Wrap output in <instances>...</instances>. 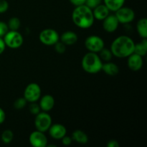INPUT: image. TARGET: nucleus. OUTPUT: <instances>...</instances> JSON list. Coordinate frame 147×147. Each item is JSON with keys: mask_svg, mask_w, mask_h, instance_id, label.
I'll return each mask as SVG.
<instances>
[{"mask_svg": "<svg viewBox=\"0 0 147 147\" xmlns=\"http://www.w3.org/2000/svg\"><path fill=\"white\" fill-rule=\"evenodd\" d=\"M134 42L126 35H121L115 39L111 46V51L113 55L119 58L129 57L134 53Z\"/></svg>", "mask_w": 147, "mask_h": 147, "instance_id": "nucleus-1", "label": "nucleus"}, {"mask_svg": "<svg viewBox=\"0 0 147 147\" xmlns=\"http://www.w3.org/2000/svg\"><path fill=\"white\" fill-rule=\"evenodd\" d=\"M72 20L77 27L82 29L90 28L94 22L93 10L88 7L83 5L76 7L72 13Z\"/></svg>", "mask_w": 147, "mask_h": 147, "instance_id": "nucleus-2", "label": "nucleus"}, {"mask_svg": "<svg viewBox=\"0 0 147 147\" xmlns=\"http://www.w3.org/2000/svg\"><path fill=\"white\" fill-rule=\"evenodd\" d=\"M81 65L86 73L95 74L101 70L103 63L97 53L89 52L83 56Z\"/></svg>", "mask_w": 147, "mask_h": 147, "instance_id": "nucleus-3", "label": "nucleus"}, {"mask_svg": "<svg viewBox=\"0 0 147 147\" xmlns=\"http://www.w3.org/2000/svg\"><path fill=\"white\" fill-rule=\"evenodd\" d=\"M4 41L6 46L15 49L21 47L23 44V37L20 32L14 30H9L4 36Z\"/></svg>", "mask_w": 147, "mask_h": 147, "instance_id": "nucleus-4", "label": "nucleus"}, {"mask_svg": "<svg viewBox=\"0 0 147 147\" xmlns=\"http://www.w3.org/2000/svg\"><path fill=\"white\" fill-rule=\"evenodd\" d=\"M52 125V118L50 114L45 111L40 112L36 115L34 120V126L37 131L45 132L48 131Z\"/></svg>", "mask_w": 147, "mask_h": 147, "instance_id": "nucleus-5", "label": "nucleus"}, {"mask_svg": "<svg viewBox=\"0 0 147 147\" xmlns=\"http://www.w3.org/2000/svg\"><path fill=\"white\" fill-rule=\"evenodd\" d=\"M41 96V88L37 83H32L27 85L24 91V98L30 103L37 102Z\"/></svg>", "mask_w": 147, "mask_h": 147, "instance_id": "nucleus-6", "label": "nucleus"}, {"mask_svg": "<svg viewBox=\"0 0 147 147\" xmlns=\"http://www.w3.org/2000/svg\"><path fill=\"white\" fill-rule=\"evenodd\" d=\"M39 38L42 44L47 46H52L59 41L60 36L56 30L53 29H45L40 33Z\"/></svg>", "mask_w": 147, "mask_h": 147, "instance_id": "nucleus-7", "label": "nucleus"}, {"mask_svg": "<svg viewBox=\"0 0 147 147\" xmlns=\"http://www.w3.org/2000/svg\"><path fill=\"white\" fill-rule=\"evenodd\" d=\"M85 46L89 52L98 53L104 47V42L99 36L90 35L85 40Z\"/></svg>", "mask_w": 147, "mask_h": 147, "instance_id": "nucleus-8", "label": "nucleus"}, {"mask_svg": "<svg viewBox=\"0 0 147 147\" xmlns=\"http://www.w3.org/2000/svg\"><path fill=\"white\" fill-rule=\"evenodd\" d=\"M116 18L119 23L127 24L131 22L135 17V13L132 9L126 7H121L116 11Z\"/></svg>", "mask_w": 147, "mask_h": 147, "instance_id": "nucleus-9", "label": "nucleus"}, {"mask_svg": "<svg viewBox=\"0 0 147 147\" xmlns=\"http://www.w3.org/2000/svg\"><path fill=\"white\" fill-rule=\"evenodd\" d=\"M30 144L34 147H46L47 146V139L44 132L35 131L31 133L29 137Z\"/></svg>", "mask_w": 147, "mask_h": 147, "instance_id": "nucleus-10", "label": "nucleus"}, {"mask_svg": "<svg viewBox=\"0 0 147 147\" xmlns=\"http://www.w3.org/2000/svg\"><path fill=\"white\" fill-rule=\"evenodd\" d=\"M119 21L115 14H109L103 20V27L105 31L111 33L116 31L119 27Z\"/></svg>", "mask_w": 147, "mask_h": 147, "instance_id": "nucleus-11", "label": "nucleus"}, {"mask_svg": "<svg viewBox=\"0 0 147 147\" xmlns=\"http://www.w3.org/2000/svg\"><path fill=\"white\" fill-rule=\"evenodd\" d=\"M128 57V67L133 71H138L143 66V58L142 56L132 53Z\"/></svg>", "mask_w": 147, "mask_h": 147, "instance_id": "nucleus-12", "label": "nucleus"}, {"mask_svg": "<svg viewBox=\"0 0 147 147\" xmlns=\"http://www.w3.org/2000/svg\"><path fill=\"white\" fill-rule=\"evenodd\" d=\"M49 134L50 136L55 139H61L67 133V129L60 123H55L49 128Z\"/></svg>", "mask_w": 147, "mask_h": 147, "instance_id": "nucleus-13", "label": "nucleus"}, {"mask_svg": "<svg viewBox=\"0 0 147 147\" xmlns=\"http://www.w3.org/2000/svg\"><path fill=\"white\" fill-rule=\"evenodd\" d=\"M40 109L43 111H50L55 106V99L51 95H45L42 96L39 103Z\"/></svg>", "mask_w": 147, "mask_h": 147, "instance_id": "nucleus-14", "label": "nucleus"}, {"mask_svg": "<svg viewBox=\"0 0 147 147\" xmlns=\"http://www.w3.org/2000/svg\"><path fill=\"white\" fill-rule=\"evenodd\" d=\"M109 12H110V10L108 9V7L105 4H102L95 7L93 10L94 18L98 20H102V21L109 15Z\"/></svg>", "mask_w": 147, "mask_h": 147, "instance_id": "nucleus-15", "label": "nucleus"}, {"mask_svg": "<svg viewBox=\"0 0 147 147\" xmlns=\"http://www.w3.org/2000/svg\"><path fill=\"white\" fill-rule=\"evenodd\" d=\"M78 35L73 31H66L62 34L60 41L64 43L66 46L73 45L78 41Z\"/></svg>", "mask_w": 147, "mask_h": 147, "instance_id": "nucleus-16", "label": "nucleus"}, {"mask_svg": "<svg viewBox=\"0 0 147 147\" xmlns=\"http://www.w3.org/2000/svg\"><path fill=\"white\" fill-rule=\"evenodd\" d=\"M102 70H103L106 74L110 76H115L119 74V68L116 64L111 62H107V63H103L102 65Z\"/></svg>", "mask_w": 147, "mask_h": 147, "instance_id": "nucleus-17", "label": "nucleus"}, {"mask_svg": "<svg viewBox=\"0 0 147 147\" xmlns=\"http://www.w3.org/2000/svg\"><path fill=\"white\" fill-rule=\"evenodd\" d=\"M71 137L73 141L80 144H85L88 142V137L87 134L84 131H83L82 130H79V129L75 130L73 132Z\"/></svg>", "mask_w": 147, "mask_h": 147, "instance_id": "nucleus-18", "label": "nucleus"}, {"mask_svg": "<svg viewBox=\"0 0 147 147\" xmlns=\"http://www.w3.org/2000/svg\"><path fill=\"white\" fill-rule=\"evenodd\" d=\"M147 53V40L146 38H143V40L136 44L134 45V53L144 57L146 55Z\"/></svg>", "mask_w": 147, "mask_h": 147, "instance_id": "nucleus-19", "label": "nucleus"}, {"mask_svg": "<svg viewBox=\"0 0 147 147\" xmlns=\"http://www.w3.org/2000/svg\"><path fill=\"white\" fill-rule=\"evenodd\" d=\"M126 0H103L104 4L110 11H116L121 7H123Z\"/></svg>", "mask_w": 147, "mask_h": 147, "instance_id": "nucleus-20", "label": "nucleus"}, {"mask_svg": "<svg viewBox=\"0 0 147 147\" xmlns=\"http://www.w3.org/2000/svg\"><path fill=\"white\" fill-rule=\"evenodd\" d=\"M136 29L139 36L142 38L147 37V20L146 18H142L138 21L136 24Z\"/></svg>", "mask_w": 147, "mask_h": 147, "instance_id": "nucleus-21", "label": "nucleus"}, {"mask_svg": "<svg viewBox=\"0 0 147 147\" xmlns=\"http://www.w3.org/2000/svg\"><path fill=\"white\" fill-rule=\"evenodd\" d=\"M20 25H21V22L18 17H11L9 20L8 23H7V26H8L9 30H14V31H17L20 29Z\"/></svg>", "mask_w": 147, "mask_h": 147, "instance_id": "nucleus-22", "label": "nucleus"}, {"mask_svg": "<svg viewBox=\"0 0 147 147\" xmlns=\"http://www.w3.org/2000/svg\"><path fill=\"white\" fill-rule=\"evenodd\" d=\"M99 55L98 56L100 57V60H103L105 62H109L110 61L113 57V54H112L111 50L107 48H104L103 47L101 50L98 52Z\"/></svg>", "mask_w": 147, "mask_h": 147, "instance_id": "nucleus-23", "label": "nucleus"}, {"mask_svg": "<svg viewBox=\"0 0 147 147\" xmlns=\"http://www.w3.org/2000/svg\"><path fill=\"white\" fill-rule=\"evenodd\" d=\"M1 138L3 143L6 144H8L11 143V141L13 140L14 134H13V132L11 131V130H9V129H7V130L3 131V133L1 134Z\"/></svg>", "mask_w": 147, "mask_h": 147, "instance_id": "nucleus-24", "label": "nucleus"}, {"mask_svg": "<svg viewBox=\"0 0 147 147\" xmlns=\"http://www.w3.org/2000/svg\"><path fill=\"white\" fill-rule=\"evenodd\" d=\"M27 100L23 98H19L17 100L14 101V109H17V110H21V109H23L25 106L27 105Z\"/></svg>", "mask_w": 147, "mask_h": 147, "instance_id": "nucleus-25", "label": "nucleus"}, {"mask_svg": "<svg viewBox=\"0 0 147 147\" xmlns=\"http://www.w3.org/2000/svg\"><path fill=\"white\" fill-rule=\"evenodd\" d=\"M54 47L55 50L57 53H60V54H63V53H64L66 50V45L64 43L62 42L61 41H57V42L54 45Z\"/></svg>", "mask_w": 147, "mask_h": 147, "instance_id": "nucleus-26", "label": "nucleus"}, {"mask_svg": "<svg viewBox=\"0 0 147 147\" xmlns=\"http://www.w3.org/2000/svg\"><path fill=\"white\" fill-rule=\"evenodd\" d=\"M40 107L39 106V104L36 103V102L34 103H31L30 107H29V111H30V113L33 115H37V113H39L40 112Z\"/></svg>", "mask_w": 147, "mask_h": 147, "instance_id": "nucleus-27", "label": "nucleus"}, {"mask_svg": "<svg viewBox=\"0 0 147 147\" xmlns=\"http://www.w3.org/2000/svg\"><path fill=\"white\" fill-rule=\"evenodd\" d=\"M102 0H86V4L87 7H88L89 8H90L91 9H94L95 7H96L97 6H98L99 4H101Z\"/></svg>", "mask_w": 147, "mask_h": 147, "instance_id": "nucleus-28", "label": "nucleus"}, {"mask_svg": "<svg viewBox=\"0 0 147 147\" xmlns=\"http://www.w3.org/2000/svg\"><path fill=\"white\" fill-rule=\"evenodd\" d=\"M8 31H9V28L7 23L0 21V37H4V36L6 34V33H7Z\"/></svg>", "mask_w": 147, "mask_h": 147, "instance_id": "nucleus-29", "label": "nucleus"}, {"mask_svg": "<svg viewBox=\"0 0 147 147\" xmlns=\"http://www.w3.org/2000/svg\"><path fill=\"white\" fill-rule=\"evenodd\" d=\"M9 4L6 0H0V14L8 10Z\"/></svg>", "mask_w": 147, "mask_h": 147, "instance_id": "nucleus-30", "label": "nucleus"}, {"mask_svg": "<svg viewBox=\"0 0 147 147\" xmlns=\"http://www.w3.org/2000/svg\"><path fill=\"white\" fill-rule=\"evenodd\" d=\"M61 139H62V143H63V145H65V146H69V145L71 144L72 142H73L72 137L67 136H66V135L63 136Z\"/></svg>", "mask_w": 147, "mask_h": 147, "instance_id": "nucleus-31", "label": "nucleus"}, {"mask_svg": "<svg viewBox=\"0 0 147 147\" xmlns=\"http://www.w3.org/2000/svg\"><path fill=\"white\" fill-rule=\"evenodd\" d=\"M69 1H70V2L72 4H73L76 7L83 5V4H85V2H86V0H69Z\"/></svg>", "mask_w": 147, "mask_h": 147, "instance_id": "nucleus-32", "label": "nucleus"}, {"mask_svg": "<svg viewBox=\"0 0 147 147\" xmlns=\"http://www.w3.org/2000/svg\"><path fill=\"white\" fill-rule=\"evenodd\" d=\"M119 142L116 140H114V139H112V140H110L107 143V146L108 147H119Z\"/></svg>", "mask_w": 147, "mask_h": 147, "instance_id": "nucleus-33", "label": "nucleus"}, {"mask_svg": "<svg viewBox=\"0 0 147 147\" xmlns=\"http://www.w3.org/2000/svg\"><path fill=\"white\" fill-rule=\"evenodd\" d=\"M5 47H6V45L4 43V40H3L1 37H0V55L1 53H4V50H5Z\"/></svg>", "mask_w": 147, "mask_h": 147, "instance_id": "nucleus-34", "label": "nucleus"}, {"mask_svg": "<svg viewBox=\"0 0 147 147\" xmlns=\"http://www.w3.org/2000/svg\"><path fill=\"white\" fill-rule=\"evenodd\" d=\"M5 118H6V115H5V113H4V110H3L1 108H0V124H1V123L5 121Z\"/></svg>", "mask_w": 147, "mask_h": 147, "instance_id": "nucleus-35", "label": "nucleus"}]
</instances>
